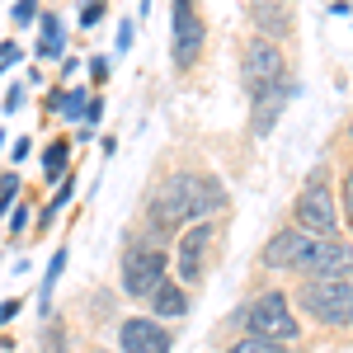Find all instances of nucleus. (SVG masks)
Listing matches in <instances>:
<instances>
[{"instance_id":"ddd939ff","label":"nucleus","mask_w":353,"mask_h":353,"mask_svg":"<svg viewBox=\"0 0 353 353\" xmlns=\"http://www.w3.org/2000/svg\"><path fill=\"white\" fill-rule=\"evenodd\" d=\"M250 24H254V38H269L278 48H288L297 33L292 0H250Z\"/></svg>"},{"instance_id":"412c9836","label":"nucleus","mask_w":353,"mask_h":353,"mask_svg":"<svg viewBox=\"0 0 353 353\" xmlns=\"http://www.w3.org/2000/svg\"><path fill=\"white\" fill-rule=\"evenodd\" d=\"M19 193H24V179H19V170L10 165V170L0 174V217H10V208L19 203Z\"/></svg>"},{"instance_id":"20e7f679","label":"nucleus","mask_w":353,"mask_h":353,"mask_svg":"<svg viewBox=\"0 0 353 353\" xmlns=\"http://www.w3.org/2000/svg\"><path fill=\"white\" fill-rule=\"evenodd\" d=\"M288 297H292V311L306 316L311 325L353 330V278H334V283H306L301 278Z\"/></svg>"},{"instance_id":"5701e85b","label":"nucleus","mask_w":353,"mask_h":353,"mask_svg":"<svg viewBox=\"0 0 353 353\" xmlns=\"http://www.w3.org/2000/svg\"><path fill=\"white\" fill-rule=\"evenodd\" d=\"M28 226H33V198L19 193V203L10 208V236H24Z\"/></svg>"},{"instance_id":"c85d7f7f","label":"nucleus","mask_w":353,"mask_h":353,"mask_svg":"<svg viewBox=\"0 0 353 353\" xmlns=\"http://www.w3.org/2000/svg\"><path fill=\"white\" fill-rule=\"evenodd\" d=\"M132 38H137V24L123 19V24H118V52H132Z\"/></svg>"},{"instance_id":"39448f33","label":"nucleus","mask_w":353,"mask_h":353,"mask_svg":"<svg viewBox=\"0 0 353 353\" xmlns=\"http://www.w3.org/2000/svg\"><path fill=\"white\" fill-rule=\"evenodd\" d=\"M292 226L311 236H339V198L330 184V165H316L292 198Z\"/></svg>"},{"instance_id":"c756f323","label":"nucleus","mask_w":353,"mask_h":353,"mask_svg":"<svg viewBox=\"0 0 353 353\" xmlns=\"http://www.w3.org/2000/svg\"><path fill=\"white\" fill-rule=\"evenodd\" d=\"M19 311H24V301H19V297H10V301H0V330L10 325V321H14V316H19Z\"/></svg>"},{"instance_id":"2eb2a0df","label":"nucleus","mask_w":353,"mask_h":353,"mask_svg":"<svg viewBox=\"0 0 353 353\" xmlns=\"http://www.w3.org/2000/svg\"><path fill=\"white\" fill-rule=\"evenodd\" d=\"M71 174V137H52L43 146V184H61Z\"/></svg>"},{"instance_id":"f03ea898","label":"nucleus","mask_w":353,"mask_h":353,"mask_svg":"<svg viewBox=\"0 0 353 353\" xmlns=\"http://www.w3.org/2000/svg\"><path fill=\"white\" fill-rule=\"evenodd\" d=\"M226 330H245V334H259V339H273V344H297L301 316L292 311L288 288H264L226 316Z\"/></svg>"},{"instance_id":"473e14b6","label":"nucleus","mask_w":353,"mask_h":353,"mask_svg":"<svg viewBox=\"0 0 353 353\" xmlns=\"http://www.w3.org/2000/svg\"><path fill=\"white\" fill-rule=\"evenodd\" d=\"M349 146H353V118H349Z\"/></svg>"},{"instance_id":"cd10ccee","label":"nucleus","mask_w":353,"mask_h":353,"mask_svg":"<svg viewBox=\"0 0 353 353\" xmlns=\"http://www.w3.org/2000/svg\"><path fill=\"white\" fill-rule=\"evenodd\" d=\"M19 57H24V48H19L14 38H5V43H0V71H5V66H14Z\"/></svg>"},{"instance_id":"2f4dec72","label":"nucleus","mask_w":353,"mask_h":353,"mask_svg":"<svg viewBox=\"0 0 353 353\" xmlns=\"http://www.w3.org/2000/svg\"><path fill=\"white\" fill-rule=\"evenodd\" d=\"M28 151H33V141H28V137H19V141H14V151H10V161H14V165L28 161Z\"/></svg>"},{"instance_id":"bb28decb","label":"nucleus","mask_w":353,"mask_h":353,"mask_svg":"<svg viewBox=\"0 0 353 353\" xmlns=\"http://www.w3.org/2000/svg\"><path fill=\"white\" fill-rule=\"evenodd\" d=\"M0 109H5V118H10V113H19V109H24V85H10V94L0 99Z\"/></svg>"},{"instance_id":"7ed1b4c3","label":"nucleus","mask_w":353,"mask_h":353,"mask_svg":"<svg viewBox=\"0 0 353 353\" xmlns=\"http://www.w3.org/2000/svg\"><path fill=\"white\" fill-rule=\"evenodd\" d=\"M165 278H170V250L156 236L132 231L128 245H123V259H118V288H123V297L146 301Z\"/></svg>"},{"instance_id":"4468645a","label":"nucleus","mask_w":353,"mask_h":353,"mask_svg":"<svg viewBox=\"0 0 353 353\" xmlns=\"http://www.w3.org/2000/svg\"><path fill=\"white\" fill-rule=\"evenodd\" d=\"M146 306H151V316H161V321H184V316H189V288H179L174 278H165L161 288L146 297Z\"/></svg>"},{"instance_id":"9b49d317","label":"nucleus","mask_w":353,"mask_h":353,"mask_svg":"<svg viewBox=\"0 0 353 353\" xmlns=\"http://www.w3.org/2000/svg\"><path fill=\"white\" fill-rule=\"evenodd\" d=\"M297 94H301L297 76H288V81L269 85L264 94H254V99H250V137H254V141H264V137H273V128H278V118H283V109H288V104H292Z\"/></svg>"},{"instance_id":"f3484780","label":"nucleus","mask_w":353,"mask_h":353,"mask_svg":"<svg viewBox=\"0 0 353 353\" xmlns=\"http://www.w3.org/2000/svg\"><path fill=\"white\" fill-rule=\"evenodd\" d=\"M61 269H66V245L52 254V264H48L43 283H38V311H43V321L52 316V292H57V278H61Z\"/></svg>"},{"instance_id":"6ab92c4d","label":"nucleus","mask_w":353,"mask_h":353,"mask_svg":"<svg viewBox=\"0 0 353 353\" xmlns=\"http://www.w3.org/2000/svg\"><path fill=\"white\" fill-rule=\"evenodd\" d=\"M221 353H292L288 344H273V339H259V334H236Z\"/></svg>"},{"instance_id":"f257e3e1","label":"nucleus","mask_w":353,"mask_h":353,"mask_svg":"<svg viewBox=\"0 0 353 353\" xmlns=\"http://www.w3.org/2000/svg\"><path fill=\"white\" fill-rule=\"evenodd\" d=\"M226 208H231V193L212 170H170L161 184L146 193L141 231L156 236L161 245H170L189 221L221 217Z\"/></svg>"},{"instance_id":"0eeeda50","label":"nucleus","mask_w":353,"mask_h":353,"mask_svg":"<svg viewBox=\"0 0 353 353\" xmlns=\"http://www.w3.org/2000/svg\"><path fill=\"white\" fill-rule=\"evenodd\" d=\"M217 236H221V217H203V221H189L179 236H174V283L179 288H198L203 273H208V254L217 250Z\"/></svg>"},{"instance_id":"6e6552de","label":"nucleus","mask_w":353,"mask_h":353,"mask_svg":"<svg viewBox=\"0 0 353 353\" xmlns=\"http://www.w3.org/2000/svg\"><path fill=\"white\" fill-rule=\"evenodd\" d=\"M292 71H288V52L269 43V38H250L241 48V90L245 99H254V94H264L269 85L288 81Z\"/></svg>"},{"instance_id":"393cba45","label":"nucleus","mask_w":353,"mask_h":353,"mask_svg":"<svg viewBox=\"0 0 353 353\" xmlns=\"http://www.w3.org/2000/svg\"><path fill=\"white\" fill-rule=\"evenodd\" d=\"M85 66H90V85H94V90H104V85H109V61H104V57H90Z\"/></svg>"},{"instance_id":"aec40b11","label":"nucleus","mask_w":353,"mask_h":353,"mask_svg":"<svg viewBox=\"0 0 353 353\" xmlns=\"http://www.w3.org/2000/svg\"><path fill=\"white\" fill-rule=\"evenodd\" d=\"M43 353H71L66 321H61V316H48V321H43Z\"/></svg>"},{"instance_id":"72a5a7b5","label":"nucleus","mask_w":353,"mask_h":353,"mask_svg":"<svg viewBox=\"0 0 353 353\" xmlns=\"http://www.w3.org/2000/svg\"><path fill=\"white\" fill-rule=\"evenodd\" d=\"M90 353H109V349H90Z\"/></svg>"},{"instance_id":"9d476101","label":"nucleus","mask_w":353,"mask_h":353,"mask_svg":"<svg viewBox=\"0 0 353 353\" xmlns=\"http://www.w3.org/2000/svg\"><path fill=\"white\" fill-rule=\"evenodd\" d=\"M334 283V278H353V241L344 236H316L306 264L297 269V283Z\"/></svg>"},{"instance_id":"b1692460","label":"nucleus","mask_w":353,"mask_h":353,"mask_svg":"<svg viewBox=\"0 0 353 353\" xmlns=\"http://www.w3.org/2000/svg\"><path fill=\"white\" fill-rule=\"evenodd\" d=\"M109 14V0H81V28H99V19Z\"/></svg>"},{"instance_id":"4be33fe9","label":"nucleus","mask_w":353,"mask_h":353,"mask_svg":"<svg viewBox=\"0 0 353 353\" xmlns=\"http://www.w3.org/2000/svg\"><path fill=\"white\" fill-rule=\"evenodd\" d=\"M334 198H339V217L349 221V236H353V161L344 165V179H339V193Z\"/></svg>"},{"instance_id":"a211bd4d","label":"nucleus","mask_w":353,"mask_h":353,"mask_svg":"<svg viewBox=\"0 0 353 353\" xmlns=\"http://www.w3.org/2000/svg\"><path fill=\"white\" fill-rule=\"evenodd\" d=\"M90 94H94V85H66V90H61V109H57V118L81 123V113H85V104H90Z\"/></svg>"},{"instance_id":"dca6fc26","label":"nucleus","mask_w":353,"mask_h":353,"mask_svg":"<svg viewBox=\"0 0 353 353\" xmlns=\"http://www.w3.org/2000/svg\"><path fill=\"white\" fill-rule=\"evenodd\" d=\"M38 57H43V61L66 57V28H61V19H57L52 10L38 19Z\"/></svg>"},{"instance_id":"1a4fd4ad","label":"nucleus","mask_w":353,"mask_h":353,"mask_svg":"<svg viewBox=\"0 0 353 353\" xmlns=\"http://www.w3.org/2000/svg\"><path fill=\"white\" fill-rule=\"evenodd\" d=\"M311 245H316V236L288 221V226H278L269 241H264L254 264H259V273H288V278H297V269L306 264V254H311Z\"/></svg>"},{"instance_id":"423d86ee","label":"nucleus","mask_w":353,"mask_h":353,"mask_svg":"<svg viewBox=\"0 0 353 353\" xmlns=\"http://www.w3.org/2000/svg\"><path fill=\"white\" fill-rule=\"evenodd\" d=\"M208 52V19L203 0H170V66L174 76H189Z\"/></svg>"},{"instance_id":"7c9ffc66","label":"nucleus","mask_w":353,"mask_h":353,"mask_svg":"<svg viewBox=\"0 0 353 353\" xmlns=\"http://www.w3.org/2000/svg\"><path fill=\"white\" fill-rule=\"evenodd\" d=\"M61 90H66V85H52V90L43 94V118H48V113H57V109H61Z\"/></svg>"},{"instance_id":"f8f14e48","label":"nucleus","mask_w":353,"mask_h":353,"mask_svg":"<svg viewBox=\"0 0 353 353\" xmlns=\"http://www.w3.org/2000/svg\"><path fill=\"white\" fill-rule=\"evenodd\" d=\"M174 334L156 316H123L118 321V353H170Z\"/></svg>"},{"instance_id":"a878e982","label":"nucleus","mask_w":353,"mask_h":353,"mask_svg":"<svg viewBox=\"0 0 353 353\" xmlns=\"http://www.w3.org/2000/svg\"><path fill=\"white\" fill-rule=\"evenodd\" d=\"M10 19H14V24H33V19H38V0H14Z\"/></svg>"},{"instance_id":"f704fd0d","label":"nucleus","mask_w":353,"mask_h":353,"mask_svg":"<svg viewBox=\"0 0 353 353\" xmlns=\"http://www.w3.org/2000/svg\"><path fill=\"white\" fill-rule=\"evenodd\" d=\"M0 146H5V137H0Z\"/></svg>"}]
</instances>
